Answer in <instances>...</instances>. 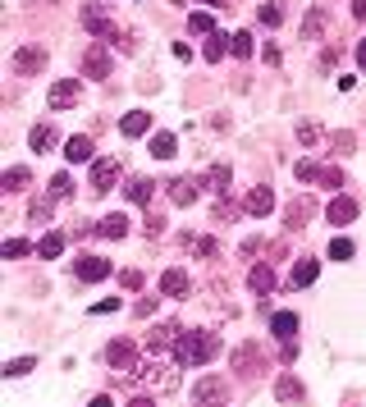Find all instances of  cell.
I'll use <instances>...</instances> for the list:
<instances>
[{"label":"cell","instance_id":"20","mask_svg":"<svg viewBox=\"0 0 366 407\" xmlns=\"http://www.w3.org/2000/svg\"><path fill=\"white\" fill-rule=\"evenodd\" d=\"M229 178H233V169H224V165H215V169H206V174L197 178L206 192H215V197H224V188H229Z\"/></svg>","mask_w":366,"mask_h":407},{"label":"cell","instance_id":"29","mask_svg":"<svg viewBox=\"0 0 366 407\" xmlns=\"http://www.w3.org/2000/svg\"><path fill=\"white\" fill-rule=\"evenodd\" d=\"M275 398L279 403H298L302 398V385L293 380V375H279V385H275Z\"/></svg>","mask_w":366,"mask_h":407},{"label":"cell","instance_id":"37","mask_svg":"<svg viewBox=\"0 0 366 407\" xmlns=\"http://www.w3.org/2000/svg\"><path fill=\"white\" fill-rule=\"evenodd\" d=\"M28 220H33V224H51V197L33 201V206H28Z\"/></svg>","mask_w":366,"mask_h":407},{"label":"cell","instance_id":"41","mask_svg":"<svg viewBox=\"0 0 366 407\" xmlns=\"http://www.w3.org/2000/svg\"><path fill=\"white\" fill-rule=\"evenodd\" d=\"M252 33H238V37H233V56H238V60H252Z\"/></svg>","mask_w":366,"mask_h":407},{"label":"cell","instance_id":"45","mask_svg":"<svg viewBox=\"0 0 366 407\" xmlns=\"http://www.w3.org/2000/svg\"><path fill=\"white\" fill-rule=\"evenodd\" d=\"M256 19H261V28H279V5H261Z\"/></svg>","mask_w":366,"mask_h":407},{"label":"cell","instance_id":"32","mask_svg":"<svg viewBox=\"0 0 366 407\" xmlns=\"http://www.w3.org/2000/svg\"><path fill=\"white\" fill-rule=\"evenodd\" d=\"M28 183H33V174H28V169H10V174L0 178V188H5V192H23Z\"/></svg>","mask_w":366,"mask_h":407},{"label":"cell","instance_id":"8","mask_svg":"<svg viewBox=\"0 0 366 407\" xmlns=\"http://www.w3.org/2000/svg\"><path fill=\"white\" fill-rule=\"evenodd\" d=\"M51 106H56V110H69V106H78V101H83V83H78V78H65V83H56V88H51Z\"/></svg>","mask_w":366,"mask_h":407},{"label":"cell","instance_id":"33","mask_svg":"<svg viewBox=\"0 0 366 407\" xmlns=\"http://www.w3.org/2000/svg\"><path fill=\"white\" fill-rule=\"evenodd\" d=\"M188 28H192V33H197V37H211V33H215V19H211V14H206V10H197V14H192V19H188Z\"/></svg>","mask_w":366,"mask_h":407},{"label":"cell","instance_id":"54","mask_svg":"<svg viewBox=\"0 0 366 407\" xmlns=\"http://www.w3.org/2000/svg\"><path fill=\"white\" fill-rule=\"evenodd\" d=\"M353 14H357V19H366V0H353Z\"/></svg>","mask_w":366,"mask_h":407},{"label":"cell","instance_id":"36","mask_svg":"<svg viewBox=\"0 0 366 407\" xmlns=\"http://www.w3.org/2000/svg\"><path fill=\"white\" fill-rule=\"evenodd\" d=\"M321 169L325 165H316V160H298V165H293V174L307 178V183H321Z\"/></svg>","mask_w":366,"mask_h":407},{"label":"cell","instance_id":"38","mask_svg":"<svg viewBox=\"0 0 366 407\" xmlns=\"http://www.w3.org/2000/svg\"><path fill=\"white\" fill-rule=\"evenodd\" d=\"M298 138H302L307 147H316V142H321V124H316V119H302V124H298Z\"/></svg>","mask_w":366,"mask_h":407},{"label":"cell","instance_id":"26","mask_svg":"<svg viewBox=\"0 0 366 407\" xmlns=\"http://www.w3.org/2000/svg\"><path fill=\"white\" fill-rule=\"evenodd\" d=\"M65 156H69V165H83V160H92V138H69V142H65Z\"/></svg>","mask_w":366,"mask_h":407},{"label":"cell","instance_id":"5","mask_svg":"<svg viewBox=\"0 0 366 407\" xmlns=\"http://www.w3.org/2000/svg\"><path fill=\"white\" fill-rule=\"evenodd\" d=\"M192 403H197V407H224V403H229V389H224L220 380H211V375H206V380H197V385H192Z\"/></svg>","mask_w":366,"mask_h":407},{"label":"cell","instance_id":"50","mask_svg":"<svg viewBox=\"0 0 366 407\" xmlns=\"http://www.w3.org/2000/svg\"><path fill=\"white\" fill-rule=\"evenodd\" d=\"M353 147H357V142H353V133H339V138H334V151H344V156H348Z\"/></svg>","mask_w":366,"mask_h":407},{"label":"cell","instance_id":"1","mask_svg":"<svg viewBox=\"0 0 366 407\" xmlns=\"http://www.w3.org/2000/svg\"><path fill=\"white\" fill-rule=\"evenodd\" d=\"M220 352V339L211 330H183L174 343V366L178 371H192V366H206Z\"/></svg>","mask_w":366,"mask_h":407},{"label":"cell","instance_id":"47","mask_svg":"<svg viewBox=\"0 0 366 407\" xmlns=\"http://www.w3.org/2000/svg\"><path fill=\"white\" fill-rule=\"evenodd\" d=\"M156 307H160V297H151V293H147V297H138V316H156Z\"/></svg>","mask_w":366,"mask_h":407},{"label":"cell","instance_id":"22","mask_svg":"<svg viewBox=\"0 0 366 407\" xmlns=\"http://www.w3.org/2000/svg\"><path fill=\"white\" fill-rule=\"evenodd\" d=\"M270 330H275L279 343H284V339H298V316H293V311H275V316H270Z\"/></svg>","mask_w":366,"mask_h":407},{"label":"cell","instance_id":"16","mask_svg":"<svg viewBox=\"0 0 366 407\" xmlns=\"http://www.w3.org/2000/svg\"><path fill=\"white\" fill-rule=\"evenodd\" d=\"M83 19H88V28L97 37H115V33H119V28H115V19L101 10V5H88V10H83Z\"/></svg>","mask_w":366,"mask_h":407},{"label":"cell","instance_id":"39","mask_svg":"<svg viewBox=\"0 0 366 407\" xmlns=\"http://www.w3.org/2000/svg\"><path fill=\"white\" fill-rule=\"evenodd\" d=\"M69 192H74V174H65V169H60V174L51 178V197H69Z\"/></svg>","mask_w":366,"mask_h":407},{"label":"cell","instance_id":"27","mask_svg":"<svg viewBox=\"0 0 366 407\" xmlns=\"http://www.w3.org/2000/svg\"><path fill=\"white\" fill-rule=\"evenodd\" d=\"M174 151H178V138H174V133H156V138H151V156H156V160H169Z\"/></svg>","mask_w":366,"mask_h":407},{"label":"cell","instance_id":"9","mask_svg":"<svg viewBox=\"0 0 366 407\" xmlns=\"http://www.w3.org/2000/svg\"><path fill=\"white\" fill-rule=\"evenodd\" d=\"M316 275H321V261H316V256H302V261L289 270L284 284H289V288H311V284H316Z\"/></svg>","mask_w":366,"mask_h":407},{"label":"cell","instance_id":"7","mask_svg":"<svg viewBox=\"0 0 366 407\" xmlns=\"http://www.w3.org/2000/svg\"><path fill=\"white\" fill-rule=\"evenodd\" d=\"M178 334H183V325H156L151 334H147V357H156V352H174V343H178Z\"/></svg>","mask_w":366,"mask_h":407},{"label":"cell","instance_id":"17","mask_svg":"<svg viewBox=\"0 0 366 407\" xmlns=\"http://www.w3.org/2000/svg\"><path fill=\"white\" fill-rule=\"evenodd\" d=\"M311 210H316V201H311V197H293L289 210H284V224H289V229H302V224L311 220Z\"/></svg>","mask_w":366,"mask_h":407},{"label":"cell","instance_id":"12","mask_svg":"<svg viewBox=\"0 0 366 407\" xmlns=\"http://www.w3.org/2000/svg\"><path fill=\"white\" fill-rule=\"evenodd\" d=\"M325 215H330V224H353L357 215H362V206H357L353 197H330V206H325Z\"/></svg>","mask_w":366,"mask_h":407},{"label":"cell","instance_id":"14","mask_svg":"<svg viewBox=\"0 0 366 407\" xmlns=\"http://www.w3.org/2000/svg\"><path fill=\"white\" fill-rule=\"evenodd\" d=\"M14 69H19L23 78H28V74H42V69H46V51H42V46H23L19 56H14Z\"/></svg>","mask_w":366,"mask_h":407},{"label":"cell","instance_id":"2","mask_svg":"<svg viewBox=\"0 0 366 407\" xmlns=\"http://www.w3.org/2000/svg\"><path fill=\"white\" fill-rule=\"evenodd\" d=\"M138 380H142V385H151L156 394H169V389L178 385V366H160L156 357H147V362L138 366Z\"/></svg>","mask_w":366,"mask_h":407},{"label":"cell","instance_id":"44","mask_svg":"<svg viewBox=\"0 0 366 407\" xmlns=\"http://www.w3.org/2000/svg\"><path fill=\"white\" fill-rule=\"evenodd\" d=\"M119 284L128 288V293H138V288H142L147 279H142V270H124V275H119Z\"/></svg>","mask_w":366,"mask_h":407},{"label":"cell","instance_id":"19","mask_svg":"<svg viewBox=\"0 0 366 407\" xmlns=\"http://www.w3.org/2000/svg\"><path fill=\"white\" fill-rule=\"evenodd\" d=\"M211 215H215V224H233L238 215H247V210H243V201H233V197H215Z\"/></svg>","mask_w":366,"mask_h":407},{"label":"cell","instance_id":"11","mask_svg":"<svg viewBox=\"0 0 366 407\" xmlns=\"http://www.w3.org/2000/svg\"><path fill=\"white\" fill-rule=\"evenodd\" d=\"M83 74L88 78H110V51H106V46H92L88 56H83Z\"/></svg>","mask_w":366,"mask_h":407},{"label":"cell","instance_id":"24","mask_svg":"<svg viewBox=\"0 0 366 407\" xmlns=\"http://www.w3.org/2000/svg\"><path fill=\"white\" fill-rule=\"evenodd\" d=\"M201 51H206V60H211V65H220L224 56H229L233 51V37H224V33H211L206 37V46H201Z\"/></svg>","mask_w":366,"mask_h":407},{"label":"cell","instance_id":"56","mask_svg":"<svg viewBox=\"0 0 366 407\" xmlns=\"http://www.w3.org/2000/svg\"><path fill=\"white\" fill-rule=\"evenodd\" d=\"M201 5H215V0H201Z\"/></svg>","mask_w":366,"mask_h":407},{"label":"cell","instance_id":"40","mask_svg":"<svg viewBox=\"0 0 366 407\" xmlns=\"http://www.w3.org/2000/svg\"><path fill=\"white\" fill-rule=\"evenodd\" d=\"M0 252L10 256V261H19V256H28V252H33V242H23V238H10V242H5V247H0Z\"/></svg>","mask_w":366,"mask_h":407},{"label":"cell","instance_id":"53","mask_svg":"<svg viewBox=\"0 0 366 407\" xmlns=\"http://www.w3.org/2000/svg\"><path fill=\"white\" fill-rule=\"evenodd\" d=\"M88 407H115V398H110V394H101V398H92Z\"/></svg>","mask_w":366,"mask_h":407},{"label":"cell","instance_id":"43","mask_svg":"<svg viewBox=\"0 0 366 407\" xmlns=\"http://www.w3.org/2000/svg\"><path fill=\"white\" fill-rule=\"evenodd\" d=\"M192 252H197V256H215V238H211V233L192 238Z\"/></svg>","mask_w":366,"mask_h":407},{"label":"cell","instance_id":"48","mask_svg":"<svg viewBox=\"0 0 366 407\" xmlns=\"http://www.w3.org/2000/svg\"><path fill=\"white\" fill-rule=\"evenodd\" d=\"M115 311H119V297H106V302L92 307V316H115Z\"/></svg>","mask_w":366,"mask_h":407},{"label":"cell","instance_id":"46","mask_svg":"<svg viewBox=\"0 0 366 407\" xmlns=\"http://www.w3.org/2000/svg\"><path fill=\"white\" fill-rule=\"evenodd\" d=\"M321 183H325V188H344V169L325 165V169H321Z\"/></svg>","mask_w":366,"mask_h":407},{"label":"cell","instance_id":"55","mask_svg":"<svg viewBox=\"0 0 366 407\" xmlns=\"http://www.w3.org/2000/svg\"><path fill=\"white\" fill-rule=\"evenodd\" d=\"M128 407H156V403H151V398H133V403H128Z\"/></svg>","mask_w":366,"mask_h":407},{"label":"cell","instance_id":"30","mask_svg":"<svg viewBox=\"0 0 366 407\" xmlns=\"http://www.w3.org/2000/svg\"><path fill=\"white\" fill-rule=\"evenodd\" d=\"M151 192H156L151 178H133V183H128V201H133V206H147V201H151Z\"/></svg>","mask_w":366,"mask_h":407},{"label":"cell","instance_id":"15","mask_svg":"<svg viewBox=\"0 0 366 407\" xmlns=\"http://www.w3.org/2000/svg\"><path fill=\"white\" fill-rule=\"evenodd\" d=\"M138 362V343L133 339H115L106 348V366H133Z\"/></svg>","mask_w":366,"mask_h":407},{"label":"cell","instance_id":"49","mask_svg":"<svg viewBox=\"0 0 366 407\" xmlns=\"http://www.w3.org/2000/svg\"><path fill=\"white\" fill-rule=\"evenodd\" d=\"M298 357V339H284L279 343V362H293Z\"/></svg>","mask_w":366,"mask_h":407},{"label":"cell","instance_id":"34","mask_svg":"<svg viewBox=\"0 0 366 407\" xmlns=\"http://www.w3.org/2000/svg\"><path fill=\"white\" fill-rule=\"evenodd\" d=\"M353 252H357L353 238H330V256L334 261H353Z\"/></svg>","mask_w":366,"mask_h":407},{"label":"cell","instance_id":"51","mask_svg":"<svg viewBox=\"0 0 366 407\" xmlns=\"http://www.w3.org/2000/svg\"><path fill=\"white\" fill-rule=\"evenodd\" d=\"M261 242H266V238H247L243 242V256H256V252H261Z\"/></svg>","mask_w":366,"mask_h":407},{"label":"cell","instance_id":"3","mask_svg":"<svg viewBox=\"0 0 366 407\" xmlns=\"http://www.w3.org/2000/svg\"><path fill=\"white\" fill-rule=\"evenodd\" d=\"M115 183H119V160H110V156L92 160V192H97V197H106Z\"/></svg>","mask_w":366,"mask_h":407},{"label":"cell","instance_id":"25","mask_svg":"<svg viewBox=\"0 0 366 407\" xmlns=\"http://www.w3.org/2000/svg\"><path fill=\"white\" fill-rule=\"evenodd\" d=\"M56 124H37V128L33 133H28V142H33V151H51V147H56L60 142V138H56Z\"/></svg>","mask_w":366,"mask_h":407},{"label":"cell","instance_id":"13","mask_svg":"<svg viewBox=\"0 0 366 407\" xmlns=\"http://www.w3.org/2000/svg\"><path fill=\"white\" fill-rule=\"evenodd\" d=\"M247 288H252L256 297H266V293H275V270H270L266 261H256L252 270H247Z\"/></svg>","mask_w":366,"mask_h":407},{"label":"cell","instance_id":"4","mask_svg":"<svg viewBox=\"0 0 366 407\" xmlns=\"http://www.w3.org/2000/svg\"><path fill=\"white\" fill-rule=\"evenodd\" d=\"M74 279L78 284H101V279H110V261H106V256H78Z\"/></svg>","mask_w":366,"mask_h":407},{"label":"cell","instance_id":"31","mask_svg":"<svg viewBox=\"0 0 366 407\" xmlns=\"http://www.w3.org/2000/svg\"><path fill=\"white\" fill-rule=\"evenodd\" d=\"M97 233L101 238H124V233H128V220H124V215H106V220L97 224Z\"/></svg>","mask_w":366,"mask_h":407},{"label":"cell","instance_id":"21","mask_svg":"<svg viewBox=\"0 0 366 407\" xmlns=\"http://www.w3.org/2000/svg\"><path fill=\"white\" fill-rule=\"evenodd\" d=\"M188 275H183V270H165V275H160V293L165 297H188Z\"/></svg>","mask_w":366,"mask_h":407},{"label":"cell","instance_id":"23","mask_svg":"<svg viewBox=\"0 0 366 407\" xmlns=\"http://www.w3.org/2000/svg\"><path fill=\"white\" fill-rule=\"evenodd\" d=\"M197 188L201 183H192V178H174V183H169V201H174V206H192V201H197Z\"/></svg>","mask_w":366,"mask_h":407},{"label":"cell","instance_id":"52","mask_svg":"<svg viewBox=\"0 0 366 407\" xmlns=\"http://www.w3.org/2000/svg\"><path fill=\"white\" fill-rule=\"evenodd\" d=\"M357 69H362V74H366V37H362V42H357Z\"/></svg>","mask_w":366,"mask_h":407},{"label":"cell","instance_id":"18","mask_svg":"<svg viewBox=\"0 0 366 407\" xmlns=\"http://www.w3.org/2000/svg\"><path fill=\"white\" fill-rule=\"evenodd\" d=\"M119 133H124V138H142V133H151V115H147V110H128L119 119Z\"/></svg>","mask_w":366,"mask_h":407},{"label":"cell","instance_id":"6","mask_svg":"<svg viewBox=\"0 0 366 407\" xmlns=\"http://www.w3.org/2000/svg\"><path fill=\"white\" fill-rule=\"evenodd\" d=\"M261 366H266V357H261V348H256V343H243V348L233 352V375L252 380V375H261Z\"/></svg>","mask_w":366,"mask_h":407},{"label":"cell","instance_id":"10","mask_svg":"<svg viewBox=\"0 0 366 407\" xmlns=\"http://www.w3.org/2000/svg\"><path fill=\"white\" fill-rule=\"evenodd\" d=\"M243 210H247V215H256V220H261V215H270V210H275V192H270L266 183L252 188V192L243 197Z\"/></svg>","mask_w":366,"mask_h":407},{"label":"cell","instance_id":"28","mask_svg":"<svg viewBox=\"0 0 366 407\" xmlns=\"http://www.w3.org/2000/svg\"><path fill=\"white\" fill-rule=\"evenodd\" d=\"M37 252H42L46 261H56V256L65 252V233H56V229H51V233H42V242H37Z\"/></svg>","mask_w":366,"mask_h":407},{"label":"cell","instance_id":"35","mask_svg":"<svg viewBox=\"0 0 366 407\" xmlns=\"http://www.w3.org/2000/svg\"><path fill=\"white\" fill-rule=\"evenodd\" d=\"M302 33H307V37H321V33H325V10H307V23H302Z\"/></svg>","mask_w":366,"mask_h":407},{"label":"cell","instance_id":"42","mask_svg":"<svg viewBox=\"0 0 366 407\" xmlns=\"http://www.w3.org/2000/svg\"><path fill=\"white\" fill-rule=\"evenodd\" d=\"M33 366H37V357H14V362L5 366V375H28Z\"/></svg>","mask_w":366,"mask_h":407}]
</instances>
